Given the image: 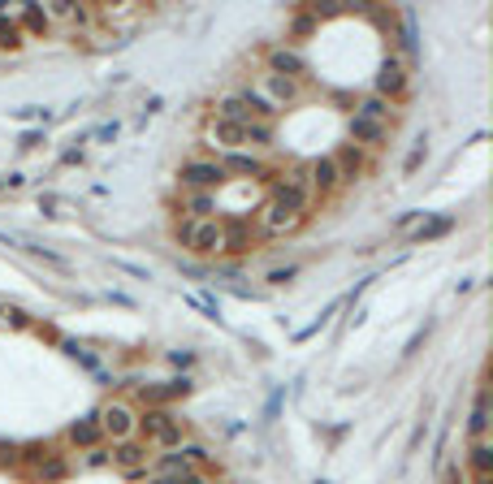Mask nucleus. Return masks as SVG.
<instances>
[{"label": "nucleus", "instance_id": "1", "mask_svg": "<svg viewBox=\"0 0 493 484\" xmlns=\"http://www.w3.org/2000/svg\"><path fill=\"white\" fill-rule=\"evenodd\" d=\"M173 238L182 246H191L195 255H221V220H177L173 225Z\"/></svg>", "mask_w": 493, "mask_h": 484}, {"label": "nucleus", "instance_id": "2", "mask_svg": "<svg viewBox=\"0 0 493 484\" xmlns=\"http://www.w3.org/2000/svg\"><path fill=\"white\" fill-rule=\"evenodd\" d=\"M139 428H143V436L148 441H156V445H165V450H173V445H182V419L169 411V407H148V411L134 419Z\"/></svg>", "mask_w": 493, "mask_h": 484}, {"label": "nucleus", "instance_id": "3", "mask_svg": "<svg viewBox=\"0 0 493 484\" xmlns=\"http://www.w3.org/2000/svg\"><path fill=\"white\" fill-rule=\"evenodd\" d=\"M177 182L186 186V191H217L225 182V169L217 165V160H186L182 169H177Z\"/></svg>", "mask_w": 493, "mask_h": 484}, {"label": "nucleus", "instance_id": "4", "mask_svg": "<svg viewBox=\"0 0 493 484\" xmlns=\"http://www.w3.org/2000/svg\"><path fill=\"white\" fill-rule=\"evenodd\" d=\"M108 454H113V467H122L125 476H148L151 467V450L148 441H117V445H108Z\"/></svg>", "mask_w": 493, "mask_h": 484}, {"label": "nucleus", "instance_id": "5", "mask_svg": "<svg viewBox=\"0 0 493 484\" xmlns=\"http://www.w3.org/2000/svg\"><path fill=\"white\" fill-rule=\"evenodd\" d=\"M96 424H99V436H108V441L117 445V441H130V433H134V411H130L125 402H108V407L96 415Z\"/></svg>", "mask_w": 493, "mask_h": 484}, {"label": "nucleus", "instance_id": "6", "mask_svg": "<svg viewBox=\"0 0 493 484\" xmlns=\"http://www.w3.org/2000/svg\"><path fill=\"white\" fill-rule=\"evenodd\" d=\"M372 87H376L372 96H381V99L394 104V96L407 91V65H402V56H385L381 70H376V78H372Z\"/></svg>", "mask_w": 493, "mask_h": 484}, {"label": "nucleus", "instance_id": "7", "mask_svg": "<svg viewBox=\"0 0 493 484\" xmlns=\"http://www.w3.org/2000/svg\"><path fill=\"white\" fill-rule=\"evenodd\" d=\"M203 459H208L203 445H173L165 454H151V462H156L160 476H165V471H195V462H203Z\"/></svg>", "mask_w": 493, "mask_h": 484}, {"label": "nucleus", "instance_id": "8", "mask_svg": "<svg viewBox=\"0 0 493 484\" xmlns=\"http://www.w3.org/2000/svg\"><path fill=\"white\" fill-rule=\"evenodd\" d=\"M298 225H303V217H298V212H290V208H281L277 199H269V203L260 208V229H264L269 238H281V234H295Z\"/></svg>", "mask_w": 493, "mask_h": 484}, {"label": "nucleus", "instance_id": "9", "mask_svg": "<svg viewBox=\"0 0 493 484\" xmlns=\"http://www.w3.org/2000/svg\"><path fill=\"white\" fill-rule=\"evenodd\" d=\"M346 134H350V143L355 147H381L390 139V125H381V121H368V117H355L346 121Z\"/></svg>", "mask_w": 493, "mask_h": 484}, {"label": "nucleus", "instance_id": "10", "mask_svg": "<svg viewBox=\"0 0 493 484\" xmlns=\"http://www.w3.org/2000/svg\"><path fill=\"white\" fill-rule=\"evenodd\" d=\"M307 186H312V194H329V191H338V186H342L333 156H321V160H312V165H307Z\"/></svg>", "mask_w": 493, "mask_h": 484}, {"label": "nucleus", "instance_id": "11", "mask_svg": "<svg viewBox=\"0 0 493 484\" xmlns=\"http://www.w3.org/2000/svg\"><path fill=\"white\" fill-rule=\"evenodd\" d=\"M191 393V381L182 376V381H160V385H143L139 389V398H143V407H165L173 398H186Z\"/></svg>", "mask_w": 493, "mask_h": 484}, {"label": "nucleus", "instance_id": "12", "mask_svg": "<svg viewBox=\"0 0 493 484\" xmlns=\"http://www.w3.org/2000/svg\"><path fill=\"white\" fill-rule=\"evenodd\" d=\"M269 73H281V78H307V61L290 48H272L269 52Z\"/></svg>", "mask_w": 493, "mask_h": 484}, {"label": "nucleus", "instance_id": "13", "mask_svg": "<svg viewBox=\"0 0 493 484\" xmlns=\"http://www.w3.org/2000/svg\"><path fill=\"white\" fill-rule=\"evenodd\" d=\"M221 251H229V255L251 251V229L243 220H221Z\"/></svg>", "mask_w": 493, "mask_h": 484}, {"label": "nucleus", "instance_id": "14", "mask_svg": "<svg viewBox=\"0 0 493 484\" xmlns=\"http://www.w3.org/2000/svg\"><path fill=\"white\" fill-rule=\"evenodd\" d=\"M208 139L217 147H225V151H243L246 147V134L243 125H234V121H212V130H208Z\"/></svg>", "mask_w": 493, "mask_h": 484}, {"label": "nucleus", "instance_id": "15", "mask_svg": "<svg viewBox=\"0 0 493 484\" xmlns=\"http://www.w3.org/2000/svg\"><path fill=\"white\" fill-rule=\"evenodd\" d=\"M264 91H269V104L281 108V104H295L298 99V82L295 78H281V73H264Z\"/></svg>", "mask_w": 493, "mask_h": 484}, {"label": "nucleus", "instance_id": "16", "mask_svg": "<svg viewBox=\"0 0 493 484\" xmlns=\"http://www.w3.org/2000/svg\"><path fill=\"white\" fill-rule=\"evenodd\" d=\"M70 445H78V450H96L99 441H104V436H99V424H96V415H87V419H74V424H70Z\"/></svg>", "mask_w": 493, "mask_h": 484}, {"label": "nucleus", "instance_id": "17", "mask_svg": "<svg viewBox=\"0 0 493 484\" xmlns=\"http://www.w3.org/2000/svg\"><path fill=\"white\" fill-rule=\"evenodd\" d=\"M225 169V177L229 173H251V177H269V169L255 160V156H246V151H225V160H217Z\"/></svg>", "mask_w": 493, "mask_h": 484}, {"label": "nucleus", "instance_id": "18", "mask_svg": "<svg viewBox=\"0 0 493 484\" xmlns=\"http://www.w3.org/2000/svg\"><path fill=\"white\" fill-rule=\"evenodd\" d=\"M355 117H368V121H381V125H390L394 121V104L381 96H364L355 104Z\"/></svg>", "mask_w": 493, "mask_h": 484}, {"label": "nucleus", "instance_id": "19", "mask_svg": "<svg viewBox=\"0 0 493 484\" xmlns=\"http://www.w3.org/2000/svg\"><path fill=\"white\" fill-rule=\"evenodd\" d=\"M333 165H338V177H342V182H355V177L364 173V151L355 143H346L342 151L333 156Z\"/></svg>", "mask_w": 493, "mask_h": 484}, {"label": "nucleus", "instance_id": "20", "mask_svg": "<svg viewBox=\"0 0 493 484\" xmlns=\"http://www.w3.org/2000/svg\"><path fill=\"white\" fill-rule=\"evenodd\" d=\"M468 428H471V441L489 433V389H480V393H476V402H471V419H468Z\"/></svg>", "mask_w": 493, "mask_h": 484}, {"label": "nucleus", "instance_id": "21", "mask_svg": "<svg viewBox=\"0 0 493 484\" xmlns=\"http://www.w3.org/2000/svg\"><path fill=\"white\" fill-rule=\"evenodd\" d=\"M35 476H39V480L44 484H56V480H65V476H70V462L61 459V454H44V459H39V467H35Z\"/></svg>", "mask_w": 493, "mask_h": 484}, {"label": "nucleus", "instance_id": "22", "mask_svg": "<svg viewBox=\"0 0 493 484\" xmlns=\"http://www.w3.org/2000/svg\"><path fill=\"white\" fill-rule=\"evenodd\" d=\"M217 121H234V125H246L251 121V108H246L243 96H225L217 104Z\"/></svg>", "mask_w": 493, "mask_h": 484}, {"label": "nucleus", "instance_id": "23", "mask_svg": "<svg viewBox=\"0 0 493 484\" xmlns=\"http://www.w3.org/2000/svg\"><path fill=\"white\" fill-rule=\"evenodd\" d=\"M468 459H471V471H476V476H489V467H493V445H489V436H476V441H471Z\"/></svg>", "mask_w": 493, "mask_h": 484}, {"label": "nucleus", "instance_id": "24", "mask_svg": "<svg viewBox=\"0 0 493 484\" xmlns=\"http://www.w3.org/2000/svg\"><path fill=\"white\" fill-rule=\"evenodd\" d=\"M186 212H191V220H208L212 212H217V199L208 191H195L191 199H186Z\"/></svg>", "mask_w": 493, "mask_h": 484}, {"label": "nucleus", "instance_id": "25", "mask_svg": "<svg viewBox=\"0 0 493 484\" xmlns=\"http://www.w3.org/2000/svg\"><path fill=\"white\" fill-rule=\"evenodd\" d=\"M454 229V217H437V220H424L416 229V242H433V238H442V234H450Z\"/></svg>", "mask_w": 493, "mask_h": 484}, {"label": "nucleus", "instance_id": "26", "mask_svg": "<svg viewBox=\"0 0 493 484\" xmlns=\"http://www.w3.org/2000/svg\"><path fill=\"white\" fill-rule=\"evenodd\" d=\"M243 134H246V143H251V147H269L272 143V125H269V121H246Z\"/></svg>", "mask_w": 493, "mask_h": 484}, {"label": "nucleus", "instance_id": "27", "mask_svg": "<svg viewBox=\"0 0 493 484\" xmlns=\"http://www.w3.org/2000/svg\"><path fill=\"white\" fill-rule=\"evenodd\" d=\"M113 462V454H108V445H96V450H82V459H78V467L82 471H99V467H108Z\"/></svg>", "mask_w": 493, "mask_h": 484}, {"label": "nucleus", "instance_id": "28", "mask_svg": "<svg viewBox=\"0 0 493 484\" xmlns=\"http://www.w3.org/2000/svg\"><path fill=\"white\" fill-rule=\"evenodd\" d=\"M151 484H208V476H199V471H165Z\"/></svg>", "mask_w": 493, "mask_h": 484}, {"label": "nucleus", "instance_id": "29", "mask_svg": "<svg viewBox=\"0 0 493 484\" xmlns=\"http://www.w3.org/2000/svg\"><path fill=\"white\" fill-rule=\"evenodd\" d=\"M22 44V30H18V22H9L4 13H0V48H18Z\"/></svg>", "mask_w": 493, "mask_h": 484}, {"label": "nucleus", "instance_id": "30", "mask_svg": "<svg viewBox=\"0 0 493 484\" xmlns=\"http://www.w3.org/2000/svg\"><path fill=\"white\" fill-rule=\"evenodd\" d=\"M22 22H26V30H35V35H48L52 18H48V13H39V9L30 4V9H26V13H22Z\"/></svg>", "mask_w": 493, "mask_h": 484}, {"label": "nucleus", "instance_id": "31", "mask_svg": "<svg viewBox=\"0 0 493 484\" xmlns=\"http://www.w3.org/2000/svg\"><path fill=\"white\" fill-rule=\"evenodd\" d=\"M4 324H13V329H30V315L22 307H4Z\"/></svg>", "mask_w": 493, "mask_h": 484}, {"label": "nucleus", "instance_id": "32", "mask_svg": "<svg viewBox=\"0 0 493 484\" xmlns=\"http://www.w3.org/2000/svg\"><path fill=\"white\" fill-rule=\"evenodd\" d=\"M419 160H424V139H419V147L411 151V156H407V173H416V169H419Z\"/></svg>", "mask_w": 493, "mask_h": 484}, {"label": "nucleus", "instance_id": "33", "mask_svg": "<svg viewBox=\"0 0 493 484\" xmlns=\"http://www.w3.org/2000/svg\"><path fill=\"white\" fill-rule=\"evenodd\" d=\"M295 272H298V268H286V272H281V268H277V272H272L269 281H277V286H281V281H290V277H295Z\"/></svg>", "mask_w": 493, "mask_h": 484}, {"label": "nucleus", "instance_id": "34", "mask_svg": "<svg viewBox=\"0 0 493 484\" xmlns=\"http://www.w3.org/2000/svg\"><path fill=\"white\" fill-rule=\"evenodd\" d=\"M312 30V18H295V35H307Z\"/></svg>", "mask_w": 493, "mask_h": 484}, {"label": "nucleus", "instance_id": "35", "mask_svg": "<svg viewBox=\"0 0 493 484\" xmlns=\"http://www.w3.org/2000/svg\"><path fill=\"white\" fill-rule=\"evenodd\" d=\"M445 484H463V476L459 471H445Z\"/></svg>", "mask_w": 493, "mask_h": 484}, {"label": "nucleus", "instance_id": "36", "mask_svg": "<svg viewBox=\"0 0 493 484\" xmlns=\"http://www.w3.org/2000/svg\"><path fill=\"white\" fill-rule=\"evenodd\" d=\"M476 484H489V476H476Z\"/></svg>", "mask_w": 493, "mask_h": 484}, {"label": "nucleus", "instance_id": "37", "mask_svg": "<svg viewBox=\"0 0 493 484\" xmlns=\"http://www.w3.org/2000/svg\"><path fill=\"white\" fill-rule=\"evenodd\" d=\"M0 329H4V307H0Z\"/></svg>", "mask_w": 493, "mask_h": 484}, {"label": "nucleus", "instance_id": "38", "mask_svg": "<svg viewBox=\"0 0 493 484\" xmlns=\"http://www.w3.org/2000/svg\"><path fill=\"white\" fill-rule=\"evenodd\" d=\"M0 191H4V177H0Z\"/></svg>", "mask_w": 493, "mask_h": 484}]
</instances>
